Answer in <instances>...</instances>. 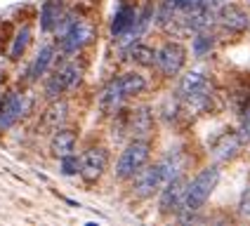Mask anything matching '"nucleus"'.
I'll list each match as a JSON object with an SVG mask.
<instances>
[{
    "label": "nucleus",
    "instance_id": "obj_1",
    "mask_svg": "<svg viewBox=\"0 0 250 226\" xmlns=\"http://www.w3.org/2000/svg\"><path fill=\"white\" fill-rule=\"evenodd\" d=\"M220 182V170L217 165H210V168L201 170L191 182L187 184V193H184V210L182 212H198L206 200L212 196L215 186Z\"/></svg>",
    "mask_w": 250,
    "mask_h": 226
},
{
    "label": "nucleus",
    "instance_id": "obj_2",
    "mask_svg": "<svg viewBox=\"0 0 250 226\" xmlns=\"http://www.w3.org/2000/svg\"><path fill=\"white\" fill-rule=\"evenodd\" d=\"M149 155H151V144H149V139H135V137H132V139L127 141V146L121 151V158H118V163H116V177H118L121 182L132 179V174L149 163Z\"/></svg>",
    "mask_w": 250,
    "mask_h": 226
},
{
    "label": "nucleus",
    "instance_id": "obj_3",
    "mask_svg": "<svg viewBox=\"0 0 250 226\" xmlns=\"http://www.w3.org/2000/svg\"><path fill=\"white\" fill-rule=\"evenodd\" d=\"M81 78H83V69H81L76 61H69V64H64L62 69H57L55 73L45 80V94L50 99L59 97V94L73 90L76 85L81 83Z\"/></svg>",
    "mask_w": 250,
    "mask_h": 226
},
{
    "label": "nucleus",
    "instance_id": "obj_4",
    "mask_svg": "<svg viewBox=\"0 0 250 226\" xmlns=\"http://www.w3.org/2000/svg\"><path fill=\"white\" fill-rule=\"evenodd\" d=\"M187 64V50L184 45L177 40H167L161 45V50H156V66L161 69V73L166 78L177 75Z\"/></svg>",
    "mask_w": 250,
    "mask_h": 226
},
{
    "label": "nucleus",
    "instance_id": "obj_5",
    "mask_svg": "<svg viewBox=\"0 0 250 226\" xmlns=\"http://www.w3.org/2000/svg\"><path fill=\"white\" fill-rule=\"evenodd\" d=\"M95 38V26L76 19L64 33H62V40H59V50L64 55H76L78 50H83L85 45H90Z\"/></svg>",
    "mask_w": 250,
    "mask_h": 226
},
{
    "label": "nucleus",
    "instance_id": "obj_6",
    "mask_svg": "<svg viewBox=\"0 0 250 226\" xmlns=\"http://www.w3.org/2000/svg\"><path fill=\"white\" fill-rule=\"evenodd\" d=\"M163 186H166V182H163L158 163L156 165H144L132 174V193L137 198H151L153 193H161Z\"/></svg>",
    "mask_w": 250,
    "mask_h": 226
},
{
    "label": "nucleus",
    "instance_id": "obj_7",
    "mask_svg": "<svg viewBox=\"0 0 250 226\" xmlns=\"http://www.w3.org/2000/svg\"><path fill=\"white\" fill-rule=\"evenodd\" d=\"M31 109V99L19 94V92H7L0 101V130H10V127L21 120Z\"/></svg>",
    "mask_w": 250,
    "mask_h": 226
},
{
    "label": "nucleus",
    "instance_id": "obj_8",
    "mask_svg": "<svg viewBox=\"0 0 250 226\" xmlns=\"http://www.w3.org/2000/svg\"><path fill=\"white\" fill-rule=\"evenodd\" d=\"M106 165H109V153H106V149H102V146H92V149H87L81 158V177H83L85 182H97L99 177L106 172Z\"/></svg>",
    "mask_w": 250,
    "mask_h": 226
},
{
    "label": "nucleus",
    "instance_id": "obj_9",
    "mask_svg": "<svg viewBox=\"0 0 250 226\" xmlns=\"http://www.w3.org/2000/svg\"><path fill=\"white\" fill-rule=\"evenodd\" d=\"M184 193H187V182L182 177H175L161 188V200L158 207L163 214H177L184 210Z\"/></svg>",
    "mask_w": 250,
    "mask_h": 226
},
{
    "label": "nucleus",
    "instance_id": "obj_10",
    "mask_svg": "<svg viewBox=\"0 0 250 226\" xmlns=\"http://www.w3.org/2000/svg\"><path fill=\"white\" fill-rule=\"evenodd\" d=\"M217 24L227 28L229 33H241V31H246L250 26V14L243 7L227 2V5H222L217 10Z\"/></svg>",
    "mask_w": 250,
    "mask_h": 226
},
{
    "label": "nucleus",
    "instance_id": "obj_11",
    "mask_svg": "<svg viewBox=\"0 0 250 226\" xmlns=\"http://www.w3.org/2000/svg\"><path fill=\"white\" fill-rule=\"evenodd\" d=\"M125 99L127 97H125V92H123V87H121V83H118V78H113V80L106 83V87H104L102 94H99V109L106 113V115L118 113Z\"/></svg>",
    "mask_w": 250,
    "mask_h": 226
},
{
    "label": "nucleus",
    "instance_id": "obj_12",
    "mask_svg": "<svg viewBox=\"0 0 250 226\" xmlns=\"http://www.w3.org/2000/svg\"><path fill=\"white\" fill-rule=\"evenodd\" d=\"M52 59H55V45H42L41 52L36 55V59L31 61V66H28V71H26L28 83H38L42 75L47 73L50 64H52Z\"/></svg>",
    "mask_w": 250,
    "mask_h": 226
},
{
    "label": "nucleus",
    "instance_id": "obj_13",
    "mask_svg": "<svg viewBox=\"0 0 250 226\" xmlns=\"http://www.w3.org/2000/svg\"><path fill=\"white\" fill-rule=\"evenodd\" d=\"M130 132L135 139H146L153 132V113L146 106H139L137 111L130 115Z\"/></svg>",
    "mask_w": 250,
    "mask_h": 226
},
{
    "label": "nucleus",
    "instance_id": "obj_14",
    "mask_svg": "<svg viewBox=\"0 0 250 226\" xmlns=\"http://www.w3.org/2000/svg\"><path fill=\"white\" fill-rule=\"evenodd\" d=\"M76 141H78V134H76L73 130L59 127V130H55V134H52V139H50V151H52V155H57V158H62V155H66V153H73Z\"/></svg>",
    "mask_w": 250,
    "mask_h": 226
},
{
    "label": "nucleus",
    "instance_id": "obj_15",
    "mask_svg": "<svg viewBox=\"0 0 250 226\" xmlns=\"http://www.w3.org/2000/svg\"><path fill=\"white\" fill-rule=\"evenodd\" d=\"M66 118H69V101L55 97L52 104L47 106L45 115H42V123L50 127V130H59V127L66 123Z\"/></svg>",
    "mask_w": 250,
    "mask_h": 226
},
{
    "label": "nucleus",
    "instance_id": "obj_16",
    "mask_svg": "<svg viewBox=\"0 0 250 226\" xmlns=\"http://www.w3.org/2000/svg\"><path fill=\"white\" fill-rule=\"evenodd\" d=\"M241 137H238L236 132H224L220 139L212 144V155L217 158V160H229V158H234L236 151L241 149Z\"/></svg>",
    "mask_w": 250,
    "mask_h": 226
},
{
    "label": "nucleus",
    "instance_id": "obj_17",
    "mask_svg": "<svg viewBox=\"0 0 250 226\" xmlns=\"http://www.w3.org/2000/svg\"><path fill=\"white\" fill-rule=\"evenodd\" d=\"M135 19H137V10L132 7V5H121L116 14H113V21H111V36L113 38H121L127 28L135 24Z\"/></svg>",
    "mask_w": 250,
    "mask_h": 226
},
{
    "label": "nucleus",
    "instance_id": "obj_18",
    "mask_svg": "<svg viewBox=\"0 0 250 226\" xmlns=\"http://www.w3.org/2000/svg\"><path fill=\"white\" fill-rule=\"evenodd\" d=\"M59 21H62V2L47 0L41 10V28L45 33H52L55 28H59Z\"/></svg>",
    "mask_w": 250,
    "mask_h": 226
},
{
    "label": "nucleus",
    "instance_id": "obj_19",
    "mask_svg": "<svg viewBox=\"0 0 250 226\" xmlns=\"http://www.w3.org/2000/svg\"><path fill=\"white\" fill-rule=\"evenodd\" d=\"M118 83L123 87L125 97H135L139 92H144V87H146V80H144V75L137 73V71H127L123 75H118Z\"/></svg>",
    "mask_w": 250,
    "mask_h": 226
},
{
    "label": "nucleus",
    "instance_id": "obj_20",
    "mask_svg": "<svg viewBox=\"0 0 250 226\" xmlns=\"http://www.w3.org/2000/svg\"><path fill=\"white\" fill-rule=\"evenodd\" d=\"M208 83V78L206 75H201V73H196V71H191V73H187V75H182L180 80V99L189 97V94H194V92H198V90H203Z\"/></svg>",
    "mask_w": 250,
    "mask_h": 226
},
{
    "label": "nucleus",
    "instance_id": "obj_21",
    "mask_svg": "<svg viewBox=\"0 0 250 226\" xmlns=\"http://www.w3.org/2000/svg\"><path fill=\"white\" fill-rule=\"evenodd\" d=\"M130 59L139 66H153L156 64V50L144 45V42H132L130 47Z\"/></svg>",
    "mask_w": 250,
    "mask_h": 226
},
{
    "label": "nucleus",
    "instance_id": "obj_22",
    "mask_svg": "<svg viewBox=\"0 0 250 226\" xmlns=\"http://www.w3.org/2000/svg\"><path fill=\"white\" fill-rule=\"evenodd\" d=\"M28 42H31V28L24 26L19 33H17V38L12 42V50H10V59H21V55L26 52Z\"/></svg>",
    "mask_w": 250,
    "mask_h": 226
},
{
    "label": "nucleus",
    "instance_id": "obj_23",
    "mask_svg": "<svg viewBox=\"0 0 250 226\" xmlns=\"http://www.w3.org/2000/svg\"><path fill=\"white\" fill-rule=\"evenodd\" d=\"M212 45H215V36L208 33V31H198L194 38V55L196 56L208 55L210 50H212Z\"/></svg>",
    "mask_w": 250,
    "mask_h": 226
},
{
    "label": "nucleus",
    "instance_id": "obj_24",
    "mask_svg": "<svg viewBox=\"0 0 250 226\" xmlns=\"http://www.w3.org/2000/svg\"><path fill=\"white\" fill-rule=\"evenodd\" d=\"M206 7H208V0H175V10H177L175 14H182V17L196 14Z\"/></svg>",
    "mask_w": 250,
    "mask_h": 226
},
{
    "label": "nucleus",
    "instance_id": "obj_25",
    "mask_svg": "<svg viewBox=\"0 0 250 226\" xmlns=\"http://www.w3.org/2000/svg\"><path fill=\"white\" fill-rule=\"evenodd\" d=\"M59 168H62V174L73 177V174H78V172H81V160H78V155L66 153V155H62V158H59Z\"/></svg>",
    "mask_w": 250,
    "mask_h": 226
},
{
    "label": "nucleus",
    "instance_id": "obj_26",
    "mask_svg": "<svg viewBox=\"0 0 250 226\" xmlns=\"http://www.w3.org/2000/svg\"><path fill=\"white\" fill-rule=\"evenodd\" d=\"M175 0H161V5H158V12H156V17H158V24L161 26H166L167 21L175 17Z\"/></svg>",
    "mask_w": 250,
    "mask_h": 226
},
{
    "label": "nucleus",
    "instance_id": "obj_27",
    "mask_svg": "<svg viewBox=\"0 0 250 226\" xmlns=\"http://www.w3.org/2000/svg\"><path fill=\"white\" fill-rule=\"evenodd\" d=\"M238 137H241V141H250V104H248V109L243 111V118H241Z\"/></svg>",
    "mask_w": 250,
    "mask_h": 226
},
{
    "label": "nucleus",
    "instance_id": "obj_28",
    "mask_svg": "<svg viewBox=\"0 0 250 226\" xmlns=\"http://www.w3.org/2000/svg\"><path fill=\"white\" fill-rule=\"evenodd\" d=\"M238 212H241V214H248V217H250V186L246 188V191H243V196H241Z\"/></svg>",
    "mask_w": 250,
    "mask_h": 226
}]
</instances>
